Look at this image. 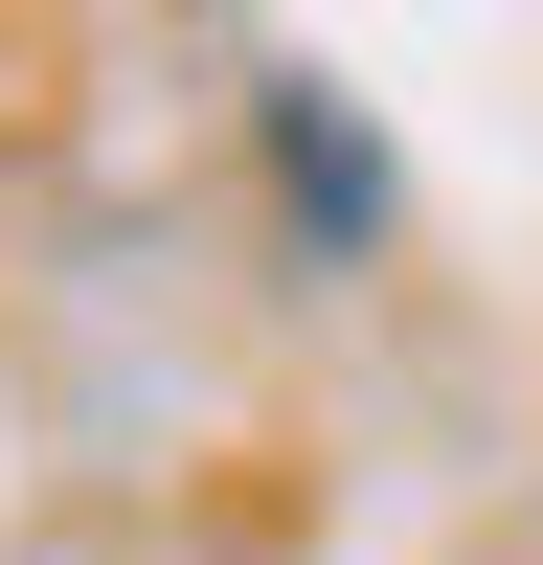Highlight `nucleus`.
Returning <instances> with one entry per match:
<instances>
[{
	"label": "nucleus",
	"mask_w": 543,
	"mask_h": 565,
	"mask_svg": "<svg viewBox=\"0 0 543 565\" xmlns=\"http://www.w3.org/2000/svg\"><path fill=\"white\" fill-rule=\"evenodd\" d=\"M272 181H295V226H340V249L385 226V159H362V114H340V90H272Z\"/></svg>",
	"instance_id": "f257e3e1"
}]
</instances>
